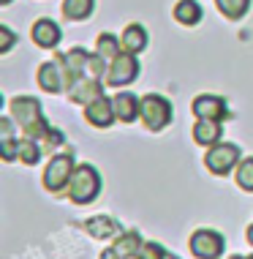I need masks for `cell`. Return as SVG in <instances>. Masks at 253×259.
<instances>
[{"label": "cell", "mask_w": 253, "mask_h": 259, "mask_svg": "<svg viewBox=\"0 0 253 259\" xmlns=\"http://www.w3.org/2000/svg\"><path fill=\"white\" fill-rule=\"evenodd\" d=\"M11 115L17 120V125L22 128V134L30 139H41L49 131V123H46L44 112H41V101L33 99V96L11 99Z\"/></svg>", "instance_id": "6da1fadb"}, {"label": "cell", "mask_w": 253, "mask_h": 259, "mask_svg": "<svg viewBox=\"0 0 253 259\" xmlns=\"http://www.w3.org/2000/svg\"><path fill=\"white\" fill-rule=\"evenodd\" d=\"M98 194H101V175L95 172V166L90 164H79L71 175L66 186V197L74 205H90Z\"/></svg>", "instance_id": "7a4b0ae2"}, {"label": "cell", "mask_w": 253, "mask_h": 259, "mask_svg": "<svg viewBox=\"0 0 253 259\" xmlns=\"http://www.w3.org/2000/svg\"><path fill=\"white\" fill-rule=\"evenodd\" d=\"M139 120H142L150 131H164L172 123V104L158 93H147L142 99V112H139Z\"/></svg>", "instance_id": "3957f363"}, {"label": "cell", "mask_w": 253, "mask_h": 259, "mask_svg": "<svg viewBox=\"0 0 253 259\" xmlns=\"http://www.w3.org/2000/svg\"><path fill=\"white\" fill-rule=\"evenodd\" d=\"M139 76V60L133 52H120L115 60H109V68L104 74V82L109 88H123V85H131L133 79Z\"/></svg>", "instance_id": "277c9868"}, {"label": "cell", "mask_w": 253, "mask_h": 259, "mask_svg": "<svg viewBox=\"0 0 253 259\" xmlns=\"http://www.w3.org/2000/svg\"><path fill=\"white\" fill-rule=\"evenodd\" d=\"M205 164L213 175L223 178V175H229L231 169H237V164H240V148L231 145V142H218L207 150Z\"/></svg>", "instance_id": "5b68a950"}, {"label": "cell", "mask_w": 253, "mask_h": 259, "mask_svg": "<svg viewBox=\"0 0 253 259\" xmlns=\"http://www.w3.org/2000/svg\"><path fill=\"white\" fill-rule=\"evenodd\" d=\"M76 169L74 158L68 156V153H60V156L49 158L46 169H44V188H49V191H63V188L68 186V180H71V175Z\"/></svg>", "instance_id": "8992f818"}, {"label": "cell", "mask_w": 253, "mask_h": 259, "mask_svg": "<svg viewBox=\"0 0 253 259\" xmlns=\"http://www.w3.org/2000/svg\"><path fill=\"white\" fill-rule=\"evenodd\" d=\"M191 251L196 259H221L226 251V240L215 229H196L191 235Z\"/></svg>", "instance_id": "52a82bcc"}, {"label": "cell", "mask_w": 253, "mask_h": 259, "mask_svg": "<svg viewBox=\"0 0 253 259\" xmlns=\"http://www.w3.org/2000/svg\"><path fill=\"white\" fill-rule=\"evenodd\" d=\"M191 109H193V115L199 117V120H229V117H231L226 101L218 99V96H210V93L193 99Z\"/></svg>", "instance_id": "ba28073f"}, {"label": "cell", "mask_w": 253, "mask_h": 259, "mask_svg": "<svg viewBox=\"0 0 253 259\" xmlns=\"http://www.w3.org/2000/svg\"><path fill=\"white\" fill-rule=\"evenodd\" d=\"M38 85L44 88V93H63V90H68L66 68H63L58 60L41 63L38 66Z\"/></svg>", "instance_id": "9c48e42d"}, {"label": "cell", "mask_w": 253, "mask_h": 259, "mask_svg": "<svg viewBox=\"0 0 253 259\" xmlns=\"http://www.w3.org/2000/svg\"><path fill=\"white\" fill-rule=\"evenodd\" d=\"M84 120H87L90 125H95V128H109V125L117 120L115 101H109L107 96H101V99L90 101L87 107H84Z\"/></svg>", "instance_id": "30bf717a"}, {"label": "cell", "mask_w": 253, "mask_h": 259, "mask_svg": "<svg viewBox=\"0 0 253 259\" xmlns=\"http://www.w3.org/2000/svg\"><path fill=\"white\" fill-rule=\"evenodd\" d=\"M101 96H104V85L95 76H79V79L68 88V99L74 104H82V107H87L90 101L101 99Z\"/></svg>", "instance_id": "8fae6325"}, {"label": "cell", "mask_w": 253, "mask_h": 259, "mask_svg": "<svg viewBox=\"0 0 253 259\" xmlns=\"http://www.w3.org/2000/svg\"><path fill=\"white\" fill-rule=\"evenodd\" d=\"M60 38H63V30L58 27V22H52V19H38V22L33 25V41H36L38 47H44V50L58 47Z\"/></svg>", "instance_id": "7c38bea8"}, {"label": "cell", "mask_w": 253, "mask_h": 259, "mask_svg": "<svg viewBox=\"0 0 253 259\" xmlns=\"http://www.w3.org/2000/svg\"><path fill=\"white\" fill-rule=\"evenodd\" d=\"M115 112H117V120H123V123L139 120V112H142V99H136L133 93H117V96H115Z\"/></svg>", "instance_id": "4fadbf2b"}, {"label": "cell", "mask_w": 253, "mask_h": 259, "mask_svg": "<svg viewBox=\"0 0 253 259\" xmlns=\"http://www.w3.org/2000/svg\"><path fill=\"white\" fill-rule=\"evenodd\" d=\"M84 229H87V235L95 237V240H109V237L120 235V224L115 219H109V215H95V219L84 221Z\"/></svg>", "instance_id": "5bb4252c"}, {"label": "cell", "mask_w": 253, "mask_h": 259, "mask_svg": "<svg viewBox=\"0 0 253 259\" xmlns=\"http://www.w3.org/2000/svg\"><path fill=\"white\" fill-rule=\"evenodd\" d=\"M221 137H223L221 120H199L193 125V142L196 145H207V148H213V145L221 142Z\"/></svg>", "instance_id": "9a60e30c"}, {"label": "cell", "mask_w": 253, "mask_h": 259, "mask_svg": "<svg viewBox=\"0 0 253 259\" xmlns=\"http://www.w3.org/2000/svg\"><path fill=\"white\" fill-rule=\"evenodd\" d=\"M123 50L125 52H133V55H139L147 47V33H144V27L142 25H128L123 30Z\"/></svg>", "instance_id": "2e32d148"}, {"label": "cell", "mask_w": 253, "mask_h": 259, "mask_svg": "<svg viewBox=\"0 0 253 259\" xmlns=\"http://www.w3.org/2000/svg\"><path fill=\"white\" fill-rule=\"evenodd\" d=\"M93 3L95 0H63V17L71 19V22H82L93 14Z\"/></svg>", "instance_id": "e0dca14e"}, {"label": "cell", "mask_w": 253, "mask_h": 259, "mask_svg": "<svg viewBox=\"0 0 253 259\" xmlns=\"http://www.w3.org/2000/svg\"><path fill=\"white\" fill-rule=\"evenodd\" d=\"M174 19H177L180 25H196L201 19V6L196 3V0H180V3L174 6Z\"/></svg>", "instance_id": "ac0fdd59"}, {"label": "cell", "mask_w": 253, "mask_h": 259, "mask_svg": "<svg viewBox=\"0 0 253 259\" xmlns=\"http://www.w3.org/2000/svg\"><path fill=\"white\" fill-rule=\"evenodd\" d=\"M115 248H117V254H120L123 259H136L139 254V248H142V237H139V232H123L120 237H117V243H115Z\"/></svg>", "instance_id": "d6986e66"}, {"label": "cell", "mask_w": 253, "mask_h": 259, "mask_svg": "<svg viewBox=\"0 0 253 259\" xmlns=\"http://www.w3.org/2000/svg\"><path fill=\"white\" fill-rule=\"evenodd\" d=\"M95 52L109 63V60H115L117 55L123 52V41H117L112 33H101V36H98V41H95Z\"/></svg>", "instance_id": "ffe728a7"}, {"label": "cell", "mask_w": 253, "mask_h": 259, "mask_svg": "<svg viewBox=\"0 0 253 259\" xmlns=\"http://www.w3.org/2000/svg\"><path fill=\"white\" fill-rule=\"evenodd\" d=\"M41 142L38 139H30V137H22L17 142V158H22L25 164H38V158H41Z\"/></svg>", "instance_id": "44dd1931"}, {"label": "cell", "mask_w": 253, "mask_h": 259, "mask_svg": "<svg viewBox=\"0 0 253 259\" xmlns=\"http://www.w3.org/2000/svg\"><path fill=\"white\" fill-rule=\"evenodd\" d=\"M215 6L221 9L223 17H229V19H240V17H245V11H248L250 0H215Z\"/></svg>", "instance_id": "7402d4cb"}, {"label": "cell", "mask_w": 253, "mask_h": 259, "mask_svg": "<svg viewBox=\"0 0 253 259\" xmlns=\"http://www.w3.org/2000/svg\"><path fill=\"white\" fill-rule=\"evenodd\" d=\"M234 180L240 188H245V191H253V158H242L240 164H237Z\"/></svg>", "instance_id": "603a6c76"}, {"label": "cell", "mask_w": 253, "mask_h": 259, "mask_svg": "<svg viewBox=\"0 0 253 259\" xmlns=\"http://www.w3.org/2000/svg\"><path fill=\"white\" fill-rule=\"evenodd\" d=\"M164 256H166V251L158 243H142V248L136 254V259H164Z\"/></svg>", "instance_id": "cb8c5ba5"}, {"label": "cell", "mask_w": 253, "mask_h": 259, "mask_svg": "<svg viewBox=\"0 0 253 259\" xmlns=\"http://www.w3.org/2000/svg\"><path fill=\"white\" fill-rule=\"evenodd\" d=\"M63 139H66V137H63V131H58V128H49L46 134L38 139V142H41V148H44V150H55L58 145H63Z\"/></svg>", "instance_id": "d4e9b609"}, {"label": "cell", "mask_w": 253, "mask_h": 259, "mask_svg": "<svg viewBox=\"0 0 253 259\" xmlns=\"http://www.w3.org/2000/svg\"><path fill=\"white\" fill-rule=\"evenodd\" d=\"M14 41H17V36L11 33V27L0 25V52H9L14 47Z\"/></svg>", "instance_id": "484cf974"}, {"label": "cell", "mask_w": 253, "mask_h": 259, "mask_svg": "<svg viewBox=\"0 0 253 259\" xmlns=\"http://www.w3.org/2000/svg\"><path fill=\"white\" fill-rule=\"evenodd\" d=\"M101 259H123L120 254H117V248L115 246H109L107 251H104V254H101Z\"/></svg>", "instance_id": "4316f807"}, {"label": "cell", "mask_w": 253, "mask_h": 259, "mask_svg": "<svg viewBox=\"0 0 253 259\" xmlns=\"http://www.w3.org/2000/svg\"><path fill=\"white\" fill-rule=\"evenodd\" d=\"M248 243H250V246H253V224H250V227H248Z\"/></svg>", "instance_id": "83f0119b"}, {"label": "cell", "mask_w": 253, "mask_h": 259, "mask_svg": "<svg viewBox=\"0 0 253 259\" xmlns=\"http://www.w3.org/2000/svg\"><path fill=\"white\" fill-rule=\"evenodd\" d=\"M164 259H177V256H172V254H166V256H164Z\"/></svg>", "instance_id": "f1b7e54d"}, {"label": "cell", "mask_w": 253, "mask_h": 259, "mask_svg": "<svg viewBox=\"0 0 253 259\" xmlns=\"http://www.w3.org/2000/svg\"><path fill=\"white\" fill-rule=\"evenodd\" d=\"M0 3H3V6H9V3H11V0H0Z\"/></svg>", "instance_id": "f546056e"}]
</instances>
